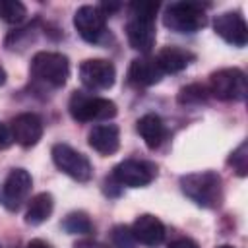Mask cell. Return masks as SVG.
I'll return each instance as SVG.
<instances>
[{"mask_svg": "<svg viewBox=\"0 0 248 248\" xmlns=\"http://www.w3.org/2000/svg\"><path fill=\"white\" fill-rule=\"evenodd\" d=\"M180 188L200 207H217L223 200V180L213 170L192 172L180 178Z\"/></svg>", "mask_w": 248, "mask_h": 248, "instance_id": "cell-1", "label": "cell"}, {"mask_svg": "<svg viewBox=\"0 0 248 248\" xmlns=\"http://www.w3.org/2000/svg\"><path fill=\"white\" fill-rule=\"evenodd\" d=\"M68 110L78 122H103L116 116V105L110 99L87 95L83 91H74L68 103Z\"/></svg>", "mask_w": 248, "mask_h": 248, "instance_id": "cell-2", "label": "cell"}, {"mask_svg": "<svg viewBox=\"0 0 248 248\" xmlns=\"http://www.w3.org/2000/svg\"><path fill=\"white\" fill-rule=\"evenodd\" d=\"M31 76L48 87H62L70 76V62L60 52L41 50L31 60Z\"/></svg>", "mask_w": 248, "mask_h": 248, "instance_id": "cell-3", "label": "cell"}, {"mask_svg": "<svg viewBox=\"0 0 248 248\" xmlns=\"http://www.w3.org/2000/svg\"><path fill=\"white\" fill-rule=\"evenodd\" d=\"M163 23L176 33H196L207 23V16L198 2H172L163 14Z\"/></svg>", "mask_w": 248, "mask_h": 248, "instance_id": "cell-4", "label": "cell"}, {"mask_svg": "<svg viewBox=\"0 0 248 248\" xmlns=\"http://www.w3.org/2000/svg\"><path fill=\"white\" fill-rule=\"evenodd\" d=\"M207 89L221 101H242L248 93L246 74L240 68H221L209 76Z\"/></svg>", "mask_w": 248, "mask_h": 248, "instance_id": "cell-5", "label": "cell"}, {"mask_svg": "<svg viewBox=\"0 0 248 248\" xmlns=\"http://www.w3.org/2000/svg\"><path fill=\"white\" fill-rule=\"evenodd\" d=\"M50 153H52L54 165L70 178H74L78 182H87L93 176V167H91L89 159L83 153L76 151L74 147H70L66 143H56Z\"/></svg>", "mask_w": 248, "mask_h": 248, "instance_id": "cell-6", "label": "cell"}, {"mask_svg": "<svg viewBox=\"0 0 248 248\" xmlns=\"http://www.w3.org/2000/svg\"><path fill=\"white\" fill-rule=\"evenodd\" d=\"M157 176V167L141 159H126L112 169V180L120 186L141 188Z\"/></svg>", "mask_w": 248, "mask_h": 248, "instance_id": "cell-7", "label": "cell"}, {"mask_svg": "<svg viewBox=\"0 0 248 248\" xmlns=\"http://www.w3.org/2000/svg\"><path fill=\"white\" fill-rule=\"evenodd\" d=\"M79 79L91 91H105L114 85V64L105 58H89L79 66Z\"/></svg>", "mask_w": 248, "mask_h": 248, "instance_id": "cell-8", "label": "cell"}, {"mask_svg": "<svg viewBox=\"0 0 248 248\" xmlns=\"http://www.w3.org/2000/svg\"><path fill=\"white\" fill-rule=\"evenodd\" d=\"M31 184H33L31 174L25 169H14L4 180V186L0 192V203L8 211H17L27 200L31 192Z\"/></svg>", "mask_w": 248, "mask_h": 248, "instance_id": "cell-9", "label": "cell"}, {"mask_svg": "<svg viewBox=\"0 0 248 248\" xmlns=\"http://www.w3.org/2000/svg\"><path fill=\"white\" fill-rule=\"evenodd\" d=\"M74 27L87 43H99L107 31V16L99 6H81L74 14Z\"/></svg>", "mask_w": 248, "mask_h": 248, "instance_id": "cell-10", "label": "cell"}, {"mask_svg": "<svg viewBox=\"0 0 248 248\" xmlns=\"http://www.w3.org/2000/svg\"><path fill=\"white\" fill-rule=\"evenodd\" d=\"M215 33L232 46H244L248 43V25L238 12L219 14L213 21Z\"/></svg>", "mask_w": 248, "mask_h": 248, "instance_id": "cell-11", "label": "cell"}, {"mask_svg": "<svg viewBox=\"0 0 248 248\" xmlns=\"http://www.w3.org/2000/svg\"><path fill=\"white\" fill-rule=\"evenodd\" d=\"M10 132L16 143L21 147H33L43 136V120L35 112H21L12 120Z\"/></svg>", "mask_w": 248, "mask_h": 248, "instance_id": "cell-12", "label": "cell"}, {"mask_svg": "<svg viewBox=\"0 0 248 248\" xmlns=\"http://www.w3.org/2000/svg\"><path fill=\"white\" fill-rule=\"evenodd\" d=\"M126 35L134 50L147 54L155 45V19L132 16L126 23Z\"/></svg>", "mask_w": 248, "mask_h": 248, "instance_id": "cell-13", "label": "cell"}, {"mask_svg": "<svg viewBox=\"0 0 248 248\" xmlns=\"http://www.w3.org/2000/svg\"><path fill=\"white\" fill-rule=\"evenodd\" d=\"M130 231H132L136 242H141L145 246H157L165 240V225L155 215H149V213L140 215L134 221Z\"/></svg>", "mask_w": 248, "mask_h": 248, "instance_id": "cell-14", "label": "cell"}, {"mask_svg": "<svg viewBox=\"0 0 248 248\" xmlns=\"http://www.w3.org/2000/svg\"><path fill=\"white\" fill-rule=\"evenodd\" d=\"M161 78H163V72L157 66L155 58H147V56L136 58L128 68V81L136 87H151L159 83Z\"/></svg>", "mask_w": 248, "mask_h": 248, "instance_id": "cell-15", "label": "cell"}, {"mask_svg": "<svg viewBox=\"0 0 248 248\" xmlns=\"http://www.w3.org/2000/svg\"><path fill=\"white\" fill-rule=\"evenodd\" d=\"M89 145L101 155H112L120 147V130L116 124H97L89 132Z\"/></svg>", "mask_w": 248, "mask_h": 248, "instance_id": "cell-16", "label": "cell"}, {"mask_svg": "<svg viewBox=\"0 0 248 248\" xmlns=\"http://www.w3.org/2000/svg\"><path fill=\"white\" fill-rule=\"evenodd\" d=\"M192 60H194V54L180 48V46H165L155 56V62H157V66L161 68L163 74L182 72Z\"/></svg>", "mask_w": 248, "mask_h": 248, "instance_id": "cell-17", "label": "cell"}, {"mask_svg": "<svg viewBox=\"0 0 248 248\" xmlns=\"http://www.w3.org/2000/svg\"><path fill=\"white\" fill-rule=\"evenodd\" d=\"M136 128H138V134L143 138V141H145V145L149 149H157L163 143L165 136H167V130H165V124H163L161 116L151 114V112L143 114L138 120Z\"/></svg>", "mask_w": 248, "mask_h": 248, "instance_id": "cell-18", "label": "cell"}, {"mask_svg": "<svg viewBox=\"0 0 248 248\" xmlns=\"http://www.w3.org/2000/svg\"><path fill=\"white\" fill-rule=\"evenodd\" d=\"M52 209H54L52 196L48 192H41V194H37V196L31 198V202L27 205V211H25V223L37 227V225L45 223L50 217Z\"/></svg>", "mask_w": 248, "mask_h": 248, "instance_id": "cell-19", "label": "cell"}, {"mask_svg": "<svg viewBox=\"0 0 248 248\" xmlns=\"http://www.w3.org/2000/svg\"><path fill=\"white\" fill-rule=\"evenodd\" d=\"M62 229L68 234H91L93 232V223L83 211H74L62 221Z\"/></svg>", "mask_w": 248, "mask_h": 248, "instance_id": "cell-20", "label": "cell"}, {"mask_svg": "<svg viewBox=\"0 0 248 248\" xmlns=\"http://www.w3.org/2000/svg\"><path fill=\"white\" fill-rule=\"evenodd\" d=\"M27 17V10L17 0H0V19L10 25H19Z\"/></svg>", "mask_w": 248, "mask_h": 248, "instance_id": "cell-21", "label": "cell"}, {"mask_svg": "<svg viewBox=\"0 0 248 248\" xmlns=\"http://www.w3.org/2000/svg\"><path fill=\"white\" fill-rule=\"evenodd\" d=\"M209 97V89L202 83H190L178 91V103L180 105H202Z\"/></svg>", "mask_w": 248, "mask_h": 248, "instance_id": "cell-22", "label": "cell"}, {"mask_svg": "<svg viewBox=\"0 0 248 248\" xmlns=\"http://www.w3.org/2000/svg\"><path fill=\"white\" fill-rule=\"evenodd\" d=\"M229 165H232V169L236 170L238 176H246V172H248V143H246V141H242V143L231 153Z\"/></svg>", "mask_w": 248, "mask_h": 248, "instance_id": "cell-23", "label": "cell"}, {"mask_svg": "<svg viewBox=\"0 0 248 248\" xmlns=\"http://www.w3.org/2000/svg\"><path fill=\"white\" fill-rule=\"evenodd\" d=\"M112 248H136V238L126 225H118L110 232Z\"/></svg>", "mask_w": 248, "mask_h": 248, "instance_id": "cell-24", "label": "cell"}, {"mask_svg": "<svg viewBox=\"0 0 248 248\" xmlns=\"http://www.w3.org/2000/svg\"><path fill=\"white\" fill-rule=\"evenodd\" d=\"M159 10V4L157 2H151V0H136L130 4V16L134 17H149V19H155V14Z\"/></svg>", "mask_w": 248, "mask_h": 248, "instance_id": "cell-25", "label": "cell"}, {"mask_svg": "<svg viewBox=\"0 0 248 248\" xmlns=\"http://www.w3.org/2000/svg\"><path fill=\"white\" fill-rule=\"evenodd\" d=\"M12 143H14V138H12L10 128L0 122V151H2V149H8Z\"/></svg>", "mask_w": 248, "mask_h": 248, "instance_id": "cell-26", "label": "cell"}, {"mask_svg": "<svg viewBox=\"0 0 248 248\" xmlns=\"http://www.w3.org/2000/svg\"><path fill=\"white\" fill-rule=\"evenodd\" d=\"M169 248H198V244L194 240H190V238H178V240L170 242Z\"/></svg>", "mask_w": 248, "mask_h": 248, "instance_id": "cell-27", "label": "cell"}, {"mask_svg": "<svg viewBox=\"0 0 248 248\" xmlns=\"http://www.w3.org/2000/svg\"><path fill=\"white\" fill-rule=\"evenodd\" d=\"M76 248H108V246H105L101 242H95V240H79L76 244Z\"/></svg>", "mask_w": 248, "mask_h": 248, "instance_id": "cell-28", "label": "cell"}, {"mask_svg": "<svg viewBox=\"0 0 248 248\" xmlns=\"http://www.w3.org/2000/svg\"><path fill=\"white\" fill-rule=\"evenodd\" d=\"M27 248H50L45 240H41V238H35V240H31L29 244H27Z\"/></svg>", "mask_w": 248, "mask_h": 248, "instance_id": "cell-29", "label": "cell"}, {"mask_svg": "<svg viewBox=\"0 0 248 248\" xmlns=\"http://www.w3.org/2000/svg\"><path fill=\"white\" fill-rule=\"evenodd\" d=\"M4 81H6V70H4L2 66H0V85H2Z\"/></svg>", "mask_w": 248, "mask_h": 248, "instance_id": "cell-30", "label": "cell"}, {"mask_svg": "<svg viewBox=\"0 0 248 248\" xmlns=\"http://www.w3.org/2000/svg\"><path fill=\"white\" fill-rule=\"evenodd\" d=\"M217 248H232V246H229V244H221V246H217Z\"/></svg>", "mask_w": 248, "mask_h": 248, "instance_id": "cell-31", "label": "cell"}, {"mask_svg": "<svg viewBox=\"0 0 248 248\" xmlns=\"http://www.w3.org/2000/svg\"><path fill=\"white\" fill-rule=\"evenodd\" d=\"M0 248H2V246H0Z\"/></svg>", "mask_w": 248, "mask_h": 248, "instance_id": "cell-32", "label": "cell"}]
</instances>
